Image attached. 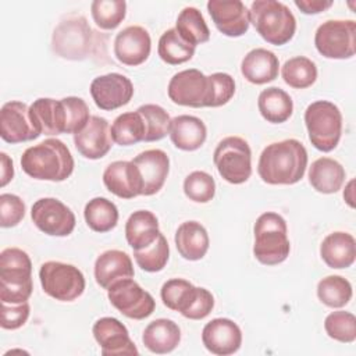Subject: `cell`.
<instances>
[{
  "label": "cell",
  "mask_w": 356,
  "mask_h": 356,
  "mask_svg": "<svg viewBox=\"0 0 356 356\" xmlns=\"http://www.w3.org/2000/svg\"><path fill=\"white\" fill-rule=\"evenodd\" d=\"M334 3L331 0H295V6L307 15L320 14L328 10Z\"/></svg>",
  "instance_id": "49"
},
{
  "label": "cell",
  "mask_w": 356,
  "mask_h": 356,
  "mask_svg": "<svg viewBox=\"0 0 356 356\" xmlns=\"http://www.w3.org/2000/svg\"><path fill=\"white\" fill-rule=\"evenodd\" d=\"M152 50L149 32L139 25H129L120 31L114 39L115 58L128 67L143 64Z\"/></svg>",
  "instance_id": "18"
},
{
  "label": "cell",
  "mask_w": 356,
  "mask_h": 356,
  "mask_svg": "<svg viewBox=\"0 0 356 356\" xmlns=\"http://www.w3.org/2000/svg\"><path fill=\"white\" fill-rule=\"evenodd\" d=\"M31 313L28 302L24 303H4L1 302V321L0 325L4 330H17L22 327Z\"/></svg>",
  "instance_id": "47"
},
{
  "label": "cell",
  "mask_w": 356,
  "mask_h": 356,
  "mask_svg": "<svg viewBox=\"0 0 356 356\" xmlns=\"http://www.w3.org/2000/svg\"><path fill=\"white\" fill-rule=\"evenodd\" d=\"M175 31L189 44L196 47L210 39V29L196 7H185L178 14Z\"/></svg>",
  "instance_id": "35"
},
{
  "label": "cell",
  "mask_w": 356,
  "mask_h": 356,
  "mask_svg": "<svg viewBox=\"0 0 356 356\" xmlns=\"http://www.w3.org/2000/svg\"><path fill=\"white\" fill-rule=\"evenodd\" d=\"M31 111L43 135L65 134L67 111L63 99L39 97L31 104Z\"/></svg>",
  "instance_id": "29"
},
{
  "label": "cell",
  "mask_w": 356,
  "mask_h": 356,
  "mask_svg": "<svg viewBox=\"0 0 356 356\" xmlns=\"http://www.w3.org/2000/svg\"><path fill=\"white\" fill-rule=\"evenodd\" d=\"M89 89L95 104L104 111H111L128 104L134 96L131 79L118 72L96 76Z\"/></svg>",
  "instance_id": "16"
},
{
  "label": "cell",
  "mask_w": 356,
  "mask_h": 356,
  "mask_svg": "<svg viewBox=\"0 0 356 356\" xmlns=\"http://www.w3.org/2000/svg\"><path fill=\"white\" fill-rule=\"evenodd\" d=\"M113 140L120 146H131L143 140L146 127L142 114L136 111H128L120 114L110 127Z\"/></svg>",
  "instance_id": "36"
},
{
  "label": "cell",
  "mask_w": 356,
  "mask_h": 356,
  "mask_svg": "<svg viewBox=\"0 0 356 356\" xmlns=\"http://www.w3.org/2000/svg\"><path fill=\"white\" fill-rule=\"evenodd\" d=\"M353 186H355V179H350L348 182V185L345 186V191H343V199L345 202L349 204V207H355V196H353Z\"/></svg>",
  "instance_id": "51"
},
{
  "label": "cell",
  "mask_w": 356,
  "mask_h": 356,
  "mask_svg": "<svg viewBox=\"0 0 356 356\" xmlns=\"http://www.w3.org/2000/svg\"><path fill=\"white\" fill-rule=\"evenodd\" d=\"M185 196L196 203H207L216 195V181L206 171H192L184 181Z\"/></svg>",
  "instance_id": "44"
},
{
  "label": "cell",
  "mask_w": 356,
  "mask_h": 356,
  "mask_svg": "<svg viewBox=\"0 0 356 356\" xmlns=\"http://www.w3.org/2000/svg\"><path fill=\"white\" fill-rule=\"evenodd\" d=\"M33 291L32 261L19 248L0 253V300L4 303L28 302Z\"/></svg>",
  "instance_id": "3"
},
{
  "label": "cell",
  "mask_w": 356,
  "mask_h": 356,
  "mask_svg": "<svg viewBox=\"0 0 356 356\" xmlns=\"http://www.w3.org/2000/svg\"><path fill=\"white\" fill-rule=\"evenodd\" d=\"M254 257L266 266H275L286 260L291 252L286 221L274 211L263 213L257 217L254 227Z\"/></svg>",
  "instance_id": "5"
},
{
  "label": "cell",
  "mask_w": 356,
  "mask_h": 356,
  "mask_svg": "<svg viewBox=\"0 0 356 356\" xmlns=\"http://www.w3.org/2000/svg\"><path fill=\"white\" fill-rule=\"evenodd\" d=\"M317 296L323 305L339 309L352 299V285L341 275H327L317 284Z\"/></svg>",
  "instance_id": "39"
},
{
  "label": "cell",
  "mask_w": 356,
  "mask_h": 356,
  "mask_svg": "<svg viewBox=\"0 0 356 356\" xmlns=\"http://www.w3.org/2000/svg\"><path fill=\"white\" fill-rule=\"evenodd\" d=\"M95 32L82 15L60 21L51 36L53 51L65 60H85L95 51Z\"/></svg>",
  "instance_id": "7"
},
{
  "label": "cell",
  "mask_w": 356,
  "mask_h": 356,
  "mask_svg": "<svg viewBox=\"0 0 356 356\" xmlns=\"http://www.w3.org/2000/svg\"><path fill=\"white\" fill-rule=\"evenodd\" d=\"M113 142L108 121L99 115H90L88 124L74 135L76 150L89 160L104 157L110 152Z\"/></svg>",
  "instance_id": "20"
},
{
  "label": "cell",
  "mask_w": 356,
  "mask_h": 356,
  "mask_svg": "<svg viewBox=\"0 0 356 356\" xmlns=\"http://www.w3.org/2000/svg\"><path fill=\"white\" fill-rule=\"evenodd\" d=\"M175 246L178 253L191 261L204 257L209 250L210 239L206 228L197 221L182 222L175 232Z\"/></svg>",
  "instance_id": "28"
},
{
  "label": "cell",
  "mask_w": 356,
  "mask_h": 356,
  "mask_svg": "<svg viewBox=\"0 0 356 356\" xmlns=\"http://www.w3.org/2000/svg\"><path fill=\"white\" fill-rule=\"evenodd\" d=\"M103 184L108 192L121 199H134L143 191L140 171L132 161L127 160L110 163L103 172Z\"/></svg>",
  "instance_id": "22"
},
{
  "label": "cell",
  "mask_w": 356,
  "mask_h": 356,
  "mask_svg": "<svg viewBox=\"0 0 356 356\" xmlns=\"http://www.w3.org/2000/svg\"><path fill=\"white\" fill-rule=\"evenodd\" d=\"M213 161L221 178L229 184H243L252 175V150L241 136H227L220 140Z\"/></svg>",
  "instance_id": "10"
},
{
  "label": "cell",
  "mask_w": 356,
  "mask_h": 356,
  "mask_svg": "<svg viewBox=\"0 0 356 356\" xmlns=\"http://www.w3.org/2000/svg\"><path fill=\"white\" fill-rule=\"evenodd\" d=\"M90 13L95 24L104 31L115 29L127 15V3L124 0H95L90 4Z\"/></svg>",
  "instance_id": "40"
},
{
  "label": "cell",
  "mask_w": 356,
  "mask_h": 356,
  "mask_svg": "<svg viewBox=\"0 0 356 356\" xmlns=\"http://www.w3.org/2000/svg\"><path fill=\"white\" fill-rule=\"evenodd\" d=\"M142 342L153 353H170L181 342V330L178 324L170 318H157L145 328Z\"/></svg>",
  "instance_id": "30"
},
{
  "label": "cell",
  "mask_w": 356,
  "mask_h": 356,
  "mask_svg": "<svg viewBox=\"0 0 356 356\" xmlns=\"http://www.w3.org/2000/svg\"><path fill=\"white\" fill-rule=\"evenodd\" d=\"M160 296L165 307L179 312L189 320H202L214 307V298L209 289L195 286L184 278L165 281L161 286Z\"/></svg>",
  "instance_id": "6"
},
{
  "label": "cell",
  "mask_w": 356,
  "mask_h": 356,
  "mask_svg": "<svg viewBox=\"0 0 356 356\" xmlns=\"http://www.w3.org/2000/svg\"><path fill=\"white\" fill-rule=\"evenodd\" d=\"M305 124L309 140L320 152H331L339 143L342 135V114L334 103L317 100L307 106Z\"/></svg>",
  "instance_id": "8"
},
{
  "label": "cell",
  "mask_w": 356,
  "mask_h": 356,
  "mask_svg": "<svg viewBox=\"0 0 356 356\" xmlns=\"http://www.w3.org/2000/svg\"><path fill=\"white\" fill-rule=\"evenodd\" d=\"M159 57L171 65H178L189 61L195 54V47L186 43L175 31V28L167 29L159 39L157 46Z\"/></svg>",
  "instance_id": "38"
},
{
  "label": "cell",
  "mask_w": 356,
  "mask_h": 356,
  "mask_svg": "<svg viewBox=\"0 0 356 356\" xmlns=\"http://www.w3.org/2000/svg\"><path fill=\"white\" fill-rule=\"evenodd\" d=\"M83 217L92 231L103 234L115 228L118 222V209L107 197H93L86 203Z\"/></svg>",
  "instance_id": "34"
},
{
  "label": "cell",
  "mask_w": 356,
  "mask_h": 356,
  "mask_svg": "<svg viewBox=\"0 0 356 356\" xmlns=\"http://www.w3.org/2000/svg\"><path fill=\"white\" fill-rule=\"evenodd\" d=\"M307 167V150L298 139H284L267 145L257 163V172L270 185H293Z\"/></svg>",
  "instance_id": "1"
},
{
  "label": "cell",
  "mask_w": 356,
  "mask_h": 356,
  "mask_svg": "<svg viewBox=\"0 0 356 356\" xmlns=\"http://www.w3.org/2000/svg\"><path fill=\"white\" fill-rule=\"evenodd\" d=\"M40 285L50 298L60 302H72L85 291L82 271L68 263L46 261L39 270Z\"/></svg>",
  "instance_id": "11"
},
{
  "label": "cell",
  "mask_w": 356,
  "mask_h": 356,
  "mask_svg": "<svg viewBox=\"0 0 356 356\" xmlns=\"http://www.w3.org/2000/svg\"><path fill=\"white\" fill-rule=\"evenodd\" d=\"M140 171L143 179V196H152L157 193L170 172V159L161 149H149L139 153L131 160Z\"/></svg>",
  "instance_id": "23"
},
{
  "label": "cell",
  "mask_w": 356,
  "mask_h": 356,
  "mask_svg": "<svg viewBox=\"0 0 356 356\" xmlns=\"http://www.w3.org/2000/svg\"><path fill=\"white\" fill-rule=\"evenodd\" d=\"M249 18L257 33L274 46L286 44L296 31L295 15L284 3L277 0L253 1Z\"/></svg>",
  "instance_id": "4"
},
{
  "label": "cell",
  "mask_w": 356,
  "mask_h": 356,
  "mask_svg": "<svg viewBox=\"0 0 356 356\" xmlns=\"http://www.w3.org/2000/svg\"><path fill=\"white\" fill-rule=\"evenodd\" d=\"M257 107L261 117L271 124L285 122L293 113V102L291 96L277 86H271L260 92Z\"/></svg>",
  "instance_id": "33"
},
{
  "label": "cell",
  "mask_w": 356,
  "mask_h": 356,
  "mask_svg": "<svg viewBox=\"0 0 356 356\" xmlns=\"http://www.w3.org/2000/svg\"><path fill=\"white\" fill-rule=\"evenodd\" d=\"M168 135L177 149L193 152L202 147L206 142L207 128L200 118L182 114L171 120Z\"/></svg>",
  "instance_id": "27"
},
{
  "label": "cell",
  "mask_w": 356,
  "mask_h": 356,
  "mask_svg": "<svg viewBox=\"0 0 356 356\" xmlns=\"http://www.w3.org/2000/svg\"><path fill=\"white\" fill-rule=\"evenodd\" d=\"M93 337L100 346L102 355L117 356V355H138V349L134 341L129 338L127 327L114 317L99 318L92 328Z\"/></svg>",
  "instance_id": "19"
},
{
  "label": "cell",
  "mask_w": 356,
  "mask_h": 356,
  "mask_svg": "<svg viewBox=\"0 0 356 356\" xmlns=\"http://www.w3.org/2000/svg\"><path fill=\"white\" fill-rule=\"evenodd\" d=\"M67 111V129L65 134L79 132L89 121V107L86 102L76 96H68L63 99Z\"/></svg>",
  "instance_id": "45"
},
{
  "label": "cell",
  "mask_w": 356,
  "mask_h": 356,
  "mask_svg": "<svg viewBox=\"0 0 356 356\" xmlns=\"http://www.w3.org/2000/svg\"><path fill=\"white\" fill-rule=\"evenodd\" d=\"M282 79L293 89H306L317 79V67L314 61L305 56H296L286 60L281 68Z\"/></svg>",
  "instance_id": "37"
},
{
  "label": "cell",
  "mask_w": 356,
  "mask_h": 356,
  "mask_svg": "<svg viewBox=\"0 0 356 356\" xmlns=\"http://www.w3.org/2000/svg\"><path fill=\"white\" fill-rule=\"evenodd\" d=\"M207 11L216 28L225 36L239 38L249 31V10L241 0H210Z\"/></svg>",
  "instance_id": "17"
},
{
  "label": "cell",
  "mask_w": 356,
  "mask_h": 356,
  "mask_svg": "<svg viewBox=\"0 0 356 356\" xmlns=\"http://www.w3.org/2000/svg\"><path fill=\"white\" fill-rule=\"evenodd\" d=\"M324 330L330 338L350 343L356 339V317L345 310L332 312L324 320Z\"/></svg>",
  "instance_id": "43"
},
{
  "label": "cell",
  "mask_w": 356,
  "mask_h": 356,
  "mask_svg": "<svg viewBox=\"0 0 356 356\" xmlns=\"http://www.w3.org/2000/svg\"><path fill=\"white\" fill-rule=\"evenodd\" d=\"M202 342L213 355H234L242 345V331L239 325L229 318H213L203 327Z\"/></svg>",
  "instance_id": "21"
},
{
  "label": "cell",
  "mask_w": 356,
  "mask_h": 356,
  "mask_svg": "<svg viewBox=\"0 0 356 356\" xmlns=\"http://www.w3.org/2000/svg\"><path fill=\"white\" fill-rule=\"evenodd\" d=\"M172 103L186 107H214V86L210 75L196 68L179 71L172 75L167 88Z\"/></svg>",
  "instance_id": "9"
},
{
  "label": "cell",
  "mask_w": 356,
  "mask_h": 356,
  "mask_svg": "<svg viewBox=\"0 0 356 356\" xmlns=\"http://www.w3.org/2000/svg\"><path fill=\"white\" fill-rule=\"evenodd\" d=\"M138 111L142 114L146 127V134L143 138L145 142H156L170 134L171 118L161 106L143 104L138 107Z\"/></svg>",
  "instance_id": "42"
},
{
  "label": "cell",
  "mask_w": 356,
  "mask_h": 356,
  "mask_svg": "<svg viewBox=\"0 0 356 356\" xmlns=\"http://www.w3.org/2000/svg\"><path fill=\"white\" fill-rule=\"evenodd\" d=\"M134 274L132 260L122 250H106L95 261V280L103 289H108L120 280L134 278Z\"/></svg>",
  "instance_id": "24"
},
{
  "label": "cell",
  "mask_w": 356,
  "mask_h": 356,
  "mask_svg": "<svg viewBox=\"0 0 356 356\" xmlns=\"http://www.w3.org/2000/svg\"><path fill=\"white\" fill-rule=\"evenodd\" d=\"M345 168L331 157L314 160L309 168V182L320 193H335L345 182Z\"/></svg>",
  "instance_id": "32"
},
{
  "label": "cell",
  "mask_w": 356,
  "mask_h": 356,
  "mask_svg": "<svg viewBox=\"0 0 356 356\" xmlns=\"http://www.w3.org/2000/svg\"><path fill=\"white\" fill-rule=\"evenodd\" d=\"M42 135L36 124L31 106L19 100H11L0 110V136L7 143L29 142Z\"/></svg>",
  "instance_id": "14"
},
{
  "label": "cell",
  "mask_w": 356,
  "mask_h": 356,
  "mask_svg": "<svg viewBox=\"0 0 356 356\" xmlns=\"http://www.w3.org/2000/svg\"><path fill=\"white\" fill-rule=\"evenodd\" d=\"M33 224L50 236H68L75 228V214L56 197L38 199L31 209Z\"/></svg>",
  "instance_id": "15"
},
{
  "label": "cell",
  "mask_w": 356,
  "mask_h": 356,
  "mask_svg": "<svg viewBox=\"0 0 356 356\" xmlns=\"http://www.w3.org/2000/svg\"><path fill=\"white\" fill-rule=\"evenodd\" d=\"M0 164H1V181L0 185L6 186L14 177V165L13 160L7 156V153H0Z\"/></svg>",
  "instance_id": "50"
},
{
  "label": "cell",
  "mask_w": 356,
  "mask_h": 356,
  "mask_svg": "<svg viewBox=\"0 0 356 356\" xmlns=\"http://www.w3.org/2000/svg\"><path fill=\"white\" fill-rule=\"evenodd\" d=\"M314 46L325 58H352L356 51V22L353 19L323 22L314 33Z\"/></svg>",
  "instance_id": "12"
},
{
  "label": "cell",
  "mask_w": 356,
  "mask_h": 356,
  "mask_svg": "<svg viewBox=\"0 0 356 356\" xmlns=\"http://www.w3.org/2000/svg\"><path fill=\"white\" fill-rule=\"evenodd\" d=\"M214 86V107L227 104L235 95V81L227 72H214L210 75Z\"/></svg>",
  "instance_id": "48"
},
{
  "label": "cell",
  "mask_w": 356,
  "mask_h": 356,
  "mask_svg": "<svg viewBox=\"0 0 356 356\" xmlns=\"http://www.w3.org/2000/svg\"><path fill=\"white\" fill-rule=\"evenodd\" d=\"M74 157L67 145L56 138L28 147L21 156L24 172L39 181H65L74 171Z\"/></svg>",
  "instance_id": "2"
},
{
  "label": "cell",
  "mask_w": 356,
  "mask_h": 356,
  "mask_svg": "<svg viewBox=\"0 0 356 356\" xmlns=\"http://www.w3.org/2000/svg\"><path fill=\"white\" fill-rule=\"evenodd\" d=\"M136 264L147 273L161 271L170 257V246L165 236L160 232L157 239L145 249L134 250Z\"/></svg>",
  "instance_id": "41"
},
{
  "label": "cell",
  "mask_w": 356,
  "mask_h": 356,
  "mask_svg": "<svg viewBox=\"0 0 356 356\" xmlns=\"http://www.w3.org/2000/svg\"><path fill=\"white\" fill-rule=\"evenodd\" d=\"M159 235V220L149 210L134 211L125 222V238L134 250L147 248L157 239Z\"/></svg>",
  "instance_id": "31"
},
{
  "label": "cell",
  "mask_w": 356,
  "mask_h": 356,
  "mask_svg": "<svg viewBox=\"0 0 356 356\" xmlns=\"http://www.w3.org/2000/svg\"><path fill=\"white\" fill-rule=\"evenodd\" d=\"M280 61L278 57L263 47L250 50L241 63V72L243 78L254 85H264L278 76Z\"/></svg>",
  "instance_id": "26"
},
{
  "label": "cell",
  "mask_w": 356,
  "mask_h": 356,
  "mask_svg": "<svg viewBox=\"0 0 356 356\" xmlns=\"http://www.w3.org/2000/svg\"><path fill=\"white\" fill-rule=\"evenodd\" d=\"M107 296L110 303L128 318L143 320L156 309L154 298L132 278L114 282L107 289Z\"/></svg>",
  "instance_id": "13"
},
{
  "label": "cell",
  "mask_w": 356,
  "mask_h": 356,
  "mask_svg": "<svg viewBox=\"0 0 356 356\" xmlns=\"http://www.w3.org/2000/svg\"><path fill=\"white\" fill-rule=\"evenodd\" d=\"M320 256L330 268H348L356 259V241L353 235L335 231L328 234L320 245Z\"/></svg>",
  "instance_id": "25"
},
{
  "label": "cell",
  "mask_w": 356,
  "mask_h": 356,
  "mask_svg": "<svg viewBox=\"0 0 356 356\" xmlns=\"http://www.w3.org/2000/svg\"><path fill=\"white\" fill-rule=\"evenodd\" d=\"M25 203L14 193L0 195V225L11 228L18 225L25 217Z\"/></svg>",
  "instance_id": "46"
}]
</instances>
